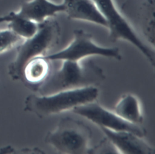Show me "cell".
Returning a JSON list of instances; mask_svg holds the SVG:
<instances>
[{
	"mask_svg": "<svg viewBox=\"0 0 155 154\" xmlns=\"http://www.w3.org/2000/svg\"><path fill=\"white\" fill-rule=\"evenodd\" d=\"M105 79L103 69L93 60L84 63L63 60L61 66L51 71L36 92L41 95H47L62 91L97 87Z\"/></svg>",
	"mask_w": 155,
	"mask_h": 154,
	"instance_id": "obj_1",
	"label": "cell"
},
{
	"mask_svg": "<svg viewBox=\"0 0 155 154\" xmlns=\"http://www.w3.org/2000/svg\"><path fill=\"white\" fill-rule=\"evenodd\" d=\"M98 96L99 89L94 86L62 91L47 95L33 94L25 98L24 110L43 118L94 101Z\"/></svg>",
	"mask_w": 155,
	"mask_h": 154,
	"instance_id": "obj_2",
	"label": "cell"
},
{
	"mask_svg": "<svg viewBox=\"0 0 155 154\" xmlns=\"http://www.w3.org/2000/svg\"><path fill=\"white\" fill-rule=\"evenodd\" d=\"M60 37L59 24L52 18L39 24L36 33L17 47L16 56L8 66V74L11 79L21 80L25 63L32 58L46 55L59 43Z\"/></svg>",
	"mask_w": 155,
	"mask_h": 154,
	"instance_id": "obj_3",
	"label": "cell"
},
{
	"mask_svg": "<svg viewBox=\"0 0 155 154\" xmlns=\"http://www.w3.org/2000/svg\"><path fill=\"white\" fill-rule=\"evenodd\" d=\"M91 137V130L87 125L76 119L65 117L47 133L45 142L59 153L85 154L88 153Z\"/></svg>",
	"mask_w": 155,
	"mask_h": 154,
	"instance_id": "obj_4",
	"label": "cell"
},
{
	"mask_svg": "<svg viewBox=\"0 0 155 154\" xmlns=\"http://www.w3.org/2000/svg\"><path fill=\"white\" fill-rule=\"evenodd\" d=\"M104 18L112 42L127 41L142 53L147 60L154 66V48L148 45L139 36L134 28L117 8L113 0H93Z\"/></svg>",
	"mask_w": 155,
	"mask_h": 154,
	"instance_id": "obj_5",
	"label": "cell"
},
{
	"mask_svg": "<svg viewBox=\"0 0 155 154\" xmlns=\"http://www.w3.org/2000/svg\"><path fill=\"white\" fill-rule=\"evenodd\" d=\"M92 56H103L116 60L122 59L119 48L104 47L97 45L94 42L91 34L82 29L74 31L73 40L67 47L55 53L44 56L51 61H80Z\"/></svg>",
	"mask_w": 155,
	"mask_h": 154,
	"instance_id": "obj_6",
	"label": "cell"
},
{
	"mask_svg": "<svg viewBox=\"0 0 155 154\" xmlns=\"http://www.w3.org/2000/svg\"><path fill=\"white\" fill-rule=\"evenodd\" d=\"M72 111L89 120L99 127L114 131L130 132L142 138L147 134L146 129L141 124H135L124 120L114 111H108L95 101L76 107Z\"/></svg>",
	"mask_w": 155,
	"mask_h": 154,
	"instance_id": "obj_7",
	"label": "cell"
},
{
	"mask_svg": "<svg viewBox=\"0 0 155 154\" xmlns=\"http://www.w3.org/2000/svg\"><path fill=\"white\" fill-rule=\"evenodd\" d=\"M105 137L114 146L118 153L154 154V149L140 136L127 131H114L100 127Z\"/></svg>",
	"mask_w": 155,
	"mask_h": 154,
	"instance_id": "obj_8",
	"label": "cell"
},
{
	"mask_svg": "<svg viewBox=\"0 0 155 154\" xmlns=\"http://www.w3.org/2000/svg\"><path fill=\"white\" fill-rule=\"evenodd\" d=\"M69 19L93 23L107 28L106 21L93 0H63Z\"/></svg>",
	"mask_w": 155,
	"mask_h": 154,
	"instance_id": "obj_9",
	"label": "cell"
},
{
	"mask_svg": "<svg viewBox=\"0 0 155 154\" xmlns=\"http://www.w3.org/2000/svg\"><path fill=\"white\" fill-rule=\"evenodd\" d=\"M51 62L44 56L32 58L23 68L21 81L27 88L36 92L53 71Z\"/></svg>",
	"mask_w": 155,
	"mask_h": 154,
	"instance_id": "obj_10",
	"label": "cell"
},
{
	"mask_svg": "<svg viewBox=\"0 0 155 154\" xmlns=\"http://www.w3.org/2000/svg\"><path fill=\"white\" fill-rule=\"evenodd\" d=\"M64 12L62 3L56 4L50 0H30L23 2L16 13L24 18L40 24L58 13Z\"/></svg>",
	"mask_w": 155,
	"mask_h": 154,
	"instance_id": "obj_11",
	"label": "cell"
},
{
	"mask_svg": "<svg viewBox=\"0 0 155 154\" xmlns=\"http://www.w3.org/2000/svg\"><path fill=\"white\" fill-rule=\"evenodd\" d=\"M114 112L124 120L135 124H142L143 117L140 104L136 96L127 93L124 94L114 106Z\"/></svg>",
	"mask_w": 155,
	"mask_h": 154,
	"instance_id": "obj_12",
	"label": "cell"
},
{
	"mask_svg": "<svg viewBox=\"0 0 155 154\" xmlns=\"http://www.w3.org/2000/svg\"><path fill=\"white\" fill-rule=\"evenodd\" d=\"M154 0H144L139 10L140 31L148 43L154 48Z\"/></svg>",
	"mask_w": 155,
	"mask_h": 154,
	"instance_id": "obj_13",
	"label": "cell"
},
{
	"mask_svg": "<svg viewBox=\"0 0 155 154\" xmlns=\"http://www.w3.org/2000/svg\"><path fill=\"white\" fill-rule=\"evenodd\" d=\"M24 40L7 27L0 29V54L17 47Z\"/></svg>",
	"mask_w": 155,
	"mask_h": 154,
	"instance_id": "obj_14",
	"label": "cell"
},
{
	"mask_svg": "<svg viewBox=\"0 0 155 154\" xmlns=\"http://www.w3.org/2000/svg\"><path fill=\"white\" fill-rule=\"evenodd\" d=\"M88 153H118L114 146L105 137L101 142L90 148Z\"/></svg>",
	"mask_w": 155,
	"mask_h": 154,
	"instance_id": "obj_15",
	"label": "cell"
}]
</instances>
